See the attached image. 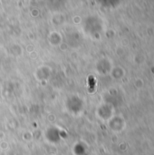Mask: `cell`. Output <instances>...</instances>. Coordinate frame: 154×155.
I'll use <instances>...</instances> for the list:
<instances>
[{"label":"cell","mask_w":154,"mask_h":155,"mask_svg":"<svg viewBox=\"0 0 154 155\" xmlns=\"http://www.w3.org/2000/svg\"><path fill=\"white\" fill-rule=\"evenodd\" d=\"M89 82H90V84H90V91H91V93H92V92L93 91V84H94V83H93V78L92 76L90 77Z\"/></svg>","instance_id":"1"}]
</instances>
